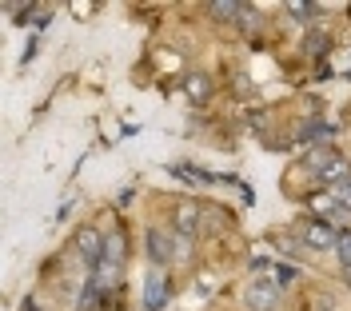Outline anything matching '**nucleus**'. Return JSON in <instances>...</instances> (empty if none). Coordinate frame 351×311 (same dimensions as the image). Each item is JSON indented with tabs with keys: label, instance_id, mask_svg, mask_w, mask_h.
Listing matches in <instances>:
<instances>
[{
	"label": "nucleus",
	"instance_id": "obj_2",
	"mask_svg": "<svg viewBox=\"0 0 351 311\" xmlns=\"http://www.w3.org/2000/svg\"><path fill=\"white\" fill-rule=\"evenodd\" d=\"M172 299V279H168V267L152 264L144 275V311H164Z\"/></svg>",
	"mask_w": 351,
	"mask_h": 311
},
{
	"label": "nucleus",
	"instance_id": "obj_8",
	"mask_svg": "<svg viewBox=\"0 0 351 311\" xmlns=\"http://www.w3.org/2000/svg\"><path fill=\"white\" fill-rule=\"evenodd\" d=\"M184 92H188V100L208 104V96H212V76H208V72H188V76H184Z\"/></svg>",
	"mask_w": 351,
	"mask_h": 311
},
{
	"label": "nucleus",
	"instance_id": "obj_12",
	"mask_svg": "<svg viewBox=\"0 0 351 311\" xmlns=\"http://www.w3.org/2000/svg\"><path fill=\"white\" fill-rule=\"evenodd\" d=\"M335 251H339V264H343V279L351 284V232H339V244H335Z\"/></svg>",
	"mask_w": 351,
	"mask_h": 311
},
{
	"label": "nucleus",
	"instance_id": "obj_4",
	"mask_svg": "<svg viewBox=\"0 0 351 311\" xmlns=\"http://www.w3.org/2000/svg\"><path fill=\"white\" fill-rule=\"evenodd\" d=\"M199 223H204V208L192 200L176 203L172 208V232L176 236H184V240H196L199 236Z\"/></svg>",
	"mask_w": 351,
	"mask_h": 311
},
{
	"label": "nucleus",
	"instance_id": "obj_13",
	"mask_svg": "<svg viewBox=\"0 0 351 311\" xmlns=\"http://www.w3.org/2000/svg\"><path fill=\"white\" fill-rule=\"evenodd\" d=\"M331 200L339 203V208H348V212H351V172L339 179V184H331Z\"/></svg>",
	"mask_w": 351,
	"mask_h": 311
},
{
	"label": "nucleus",
	"instance_id": "obj_15",
	"mask_svg": "<svg viewBox=\"0 0 351 311\" xmlns=\"http://www.w3.org/2000/svg\"><path fill=\"white\" fill-rule=\"evenodd\" d=\"M32 56H36V40H28V48H24V56H21V64H28Z\"/></svg>",
	"mask_w": 351,
	"mask_h": 311
},
{
	"label": "nucleus",
	"instance_id": "obj_5",
	"mask_svg": "<svg viewBox=\"0 0 351 311\" xmlns=\"http://www.w3.org/2000/svg\"><path fill=\"white\" fill-rule=\"evenodd\" d=\"M144 247H148L152 264L168 267V264L176 260V232H164V227H148V236H144Z\"/></svg>",
	"mask_w": 351,
	"mask_h": 311
},
{
	"label": "nucleus",
	"instance_id": "obj_10",
	"mask_svg": "<svg viewBox=\"0 0 351 311\" xmlns=\"http://www.w3.org/2000/svg\"><path fill=\"white\" fill-rule=\"evenodd\" d=\"M304 52H307V56H319V60H324V56L331 52V36L324 32V28H311V32L304 36Z\"/></svg>",
	"mask_w": 351,
	"mask_h": 311
},
{
	"label": "nucleus",
	"instance_id": "obj_14",
	"mask_svg": "<svg viewBox=\"0 0 351 311\" xmlns=\"http://www.w3.org/2000/svg\"><path fill=\"white\" fill-rule=\"evenodd\" d=\"M295 275H300V271H295V264H276V284H280V288L295 284Z\"/></svg>",
	"mask_w": 351,
	"mask_h": 311
},
{
	"label": "nucleus",
	"instance_id": "obj_6",
	"mask_svg": "<svg viewBox=\"0 0 351 311\" xmlns=\"http://www.w3.org/2000/svg\"><path fill=\"white\" fill-rule=\"evenodd\" d=\"M104 244H108V236H100L96 227H80V232H76V251H80V260H84L88 267H100Z\"/></svg>",
	"mask_w": 351,
	"mask_h": 311
},
{
	"label": "nucleus",
	"instance_id": "obj_3",
	"mask_svg": "<svg viewBox=\"0 0 351 311\" xmlns=\"http://www.w3.org/2000/svg\"><path fill=\"white\" fill-rule=\"evenodd\" d=\"M276 308H280V284L256 275V279L243 288V311H276Z\"/></svg>",
	"mask_w": 351,
	"mask_h": 311
},
{
	"label": "nucleus",
	"instance_id": "obj_1",
	"mask_svg": "<svg viewBox=\"0 0 351 311\" xmlns=\"http://www.w3.org/2000/svg\"><path fill=\"white\" fill-rule=\"evenodd\" d=\"M307 168H311L315 176L324 179L328 188H331V184H339V179H343V176L351 172V168H348V160H343V156H335L331 148H324V144L307 152Z\"/></svg>",
	"mask_w": 351,
	"mask_h": 311
},
{
	"label": "nucleus",
	"instance_id": "obj_11",
	"mask_svg": "<svg viewBox=\"0 0 351 311\" xmlns=\"http://www.w3.org/2000/svg\"><path fill=\"white\" fill-rule=\"evenodd\" d=\"M284 12L291 16V21H304V24H307V21H315V16H319L324 8H319V4H311V0H291Z\"/></svg>",
	"mask_w": 351,
	"mask_h": 311
},
{
	"label": "nucleus",
	"instance_id": "obj_7",
	"mask_svg": "<svg viewBox=\"0 0 351 311\" xmlns=\"http://www.w3.org/2000/svg\"><path fill=\"white\" fill-rule=\"evenodd\" d=\"M304 244L311 247V251H331V247L339 244V232H335L328 220H311L304 227Z\"/></svg>",
	"mask_w": 351,
	"mask_h": 311
},
{
	"label": "nucleus",
	"instance_id": "obj_9",
	"mask_svg": "<svg viewBox=\"0 0 351 311\" xmlns=\"http://www.w3.org/2000/svg\"><path fill=\"white\" fill-rule=\"evenodd\" d=\"M243 8H247V4H240V0H212V4H208V12H212L216 21H223V24L240 21Z\"/></svg>",
	"mask_w": 351,
	"mask_h": 311
}]
</instances>
